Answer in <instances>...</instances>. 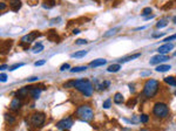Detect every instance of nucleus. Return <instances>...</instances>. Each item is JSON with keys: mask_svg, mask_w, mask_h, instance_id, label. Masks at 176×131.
<instances>
[{"mask_svg": "<svg viewBox=\"0 0 176 131\" xmlns=\"http://www.w3.org/2000/svg\"><path fill=\"white\" fill-rule=\"evenodd\" d=\"M159 88H160V82L157 80H154V78H150V80L146 81L142 94L146 98H152L157 94Z\"/></svg>", "mask_w": 176, "mask_h": 131, "instance_id": "nucleus-1", "label": "nucleus"}, {"mask_svg": "<svg viewBox=\"0 0 176 131\" xmlns=\"http://www.w3.org/2000/svg\"><path fill=\"white\" fill-rule=\"evenodd\" d=\"M75 115H77V117L82 122H89L94 118V111L91 108V106H88V104H82V106H80L77 109V111H75Z\"/></svg>", "mask_w": 176, "mask_h": 131, "instance_id": "nucleus-2", "label": "nucleus"}, {"mask_svg": "<svg viewBox=\"0 0 176 131\" xmlns=\"http://www.w3.org/2000/svg\"><path fill=\"white\" fill-rule=\"evenodd\" d=\"M74 88L77 90H79L80 93L85 96H92V94H93V84L89 80H85V78L75 80Z\"/></svg>", "mask_w": 176, "mask_h": 131, "instance_id": "nucleus-3", "label": "nucleus"}, {"mask_svg": "<svg viewBox=\"0 0 176 131\" xmlns=\"http://www.w3.org/2000/svg\"><path fill=\"white\" fill-rule=\"evenodd\" d=\"M153 115L156 117V118H166V117L169 115V108L166 103L163 102H156L153 107Z\"/></svg>", "mask_w": 176, "mask_h": 131, "instance_id": "nucleus-4", "label": "nucleus"}, {"mask_svg": "<svg viewBox=\"0 0 176 131\" xmlns=\"http://www.w3.org/2000/svg\"><path fill=\"white\" fill-rule=\"evenodd\" d=\"M45 121H46V115L44 112H34V114H32L30 116V120H28L30 124L32 126H34V128L42 126Z\"/></svg>", "mask_w": 176, "mask_h": 131, "instance_id": "nucleus-5", "label": "nucleus"}, {"mask_svg": "<svg viewBox=\"0 0 176 131\" xmlns=\"http://www.w3.org/2000/svg\"><path fill=\"white\" fill-rule=\"evenodd\" d=\"M73 124H74V121H73L72 117H66V118H62L61 121H59L56 123V128H58V130L64 131V130L71 129Z\"/></svg>", "mask_w": 176, "mask_h": 131, "instance_id": "nucleus-6", "label": "nucleus"}, {"mask_svg": "<svg viewBox=\"0 0 176 131\" xmlns=\"http://www.w3.org/2000/svg\"><path fill=\"white\" fill-rule=\"evenodd\" d=\"M33 87L31 86H26V87H24V88H20L17 93H15V96L19 97V98H25V97H27L28 95H31V90H32Z\"/></svg>", "mask_w": 176, "mask_h": 131, "instance_id": "nucleus-7", "label": "nucleus"}, {"mask_svg": "<svg viewBox=\"0 0 176 131\" xmlns=\"http://www.w3.org/2000/svg\"><path fill=\"white\" fill-rule=\"evenodd\" d=\"M38 36H40V33L39 32H32V33H30L27 35L22 36L21 37V42L22 43H31V42H33L35 40Z\"/></svg>", "mask_w": 176, "mask_h": 131, "instance_id": "nucleus-8", "label": "nucleus"}, {"mask_svg": "<svg viewBox=\"0 0 176 131\" xmlns=\"http://www.w3.org/2000/svg\"><path fill=\"white\" fill-rule=\"evenodd\" d=\"M169 59H170V56H166V55H162V54H160V55H154L152 59H150L149 63H150V64H160V63H162V62L168 61Z\"/></svg>", "mask_w": 176, "mask_h": 131, "instance_id": "nucleus-9", "label": "nucleus"}, {"mask_svg": "<svg viewBox=\"0 0 176 131\" xmlns=\"http://www.w3.org/2000/svg\"><path fill=\"white\" fill-rule=\"evenodd\" d=\"M173 48H174V46L171 45V43H166V45H162L161 47H159L157 48V51L160 54H167V53H169V51H171L173 50Z\"/></svg>", "mask_w": 176, "mask_h": 131, "instance_id": "nucleus-10", "label": "nucleus"}, {"mask_svg": "<svg viewBox=\"0 0 176 131\" xmlns=\"http://www.w3.org/2000/svg\"><path fill=\"white\" fill-rule=\"evenodd\" d=\"M20 108H21V98L15 96L13 100L11 101V109L14 110V111H18Z\"/></svg>", "mask_w": 176, "mask_h": 131, "instance_id": "nucleus-11", "label": "nucleus"}, {"mask_svg": "<svg viewBox=\"0 0 176 131\" xmlns=\"http://www.w3.org/2000/svg\"><path fill=\"white\" fill-rule=\"evenodd\" d=\"M107 63V60L106 59H96L94 61H92L89 63V67L92 68H97V67H101V66H105Z\"/></svg>", "mask_w": 176, "mask_h": 131, "instance_id": "nucleus-12", "label": "nucleus"}, {"mask_svg": "<svg viewBox=\"0 0 176 131\" xmlns=\"http://www.w3.org/2000/svg\"><path fill=\"white\" fill-rule=\"evenodd\" d=\"M9 6L14 12H18L21 7V0H9Z\"/></svg>", "mask_w": 176, "mask_h": 131, "instance_id": "nucleus-13", "label": "nucleus"}, {"mask_svg": "<svg viewBox=\"0 0 176 131\" xmlns=\"http://www.w3.org/2000/svg\"><path fill=\"white\" fill-rule=\"evenodd\" d=\"M170 69H171L170 64H161V66H157L156 67V72H159V73H166Z\"/></svg>", "mask_w": 176, "mask_h": 131, "instance_id": "nucleus-14", "label": "nucleus"}, {"mask_svg": "<svg viewBox=\"0 0 176 131\" xmlns=\"http://www.w3.org/2000/svg\"><path fill=\"white\" fill-rule=\"evenodd\" d=\"M141 56V54L140 53H136V54H133V55H129V56H127V57H122V59H120V62H129V61H132V60H135V59H137V57H140Z\"/></svg>", "mask_w": 176, "mask_h": 131, "instance_id": "nucleus-15", "label": "nucleus"}, {"mask_svg": "<svg viewBox=\"0 0 176 131\" xmlns=\"http://www.w3.org/2000/svg\"><path fill=\"white\" fill-rule=\"evenodd\" d=\"M40 94H41V89H39V88H32V90H31V96H32V98L38 100V98L40 97Z\"/></svg>", "mask_w": 176, "mask_h": 131, "instance_id": "nucleus-16", "label": "nucleus"}, {"mask_svg": "<svg viewBox=\"0 0 176 131\" xmlns=\"http://www.w3.org/2000/svg\"><path fill=\"white\" fill-rule=\"evenodd\" d=\"M87 53H88L87 50H79V51H77V53H73L71 56H72V57H74V59H81V57L86 56V55H87Z\"/></svg>", "mask_w": 176, "mask_h": 131, "instance_id": "nucleus-17", "label": "nucleus"}, {"mask_svg": "<svg viewBox=\"0 0 176 131\" xmlns=\"http://www.w3.org/2000/svg\"><path fill=\"white\" fill-rule=\"evenodd\" d=\"M114 103H116V104H122V103H124V97H123V95L120 94V93H116L115 96H114Z\"/></svg>", "mask_w": 176, "mask_h": 131, "instance_id": "nucleus-18", "label": "nucleus"}, {"mask_svg": "<svg viewBox=\"0 0 176 131\" xmlns=\"http://www.w3.org/2000/svg\"><path fill=\"white\" fill-rule=\"evenodd\" d=\"M120 69H121V66L116 63V64H112V66H109V67L107 68V72H109V73H118Z\"/></svg>", "mask_w": 176, "mask_h": 131, "instance_id": "nucleus-19", "label": "nucleus"}, {"mask_svg": "<svg viewBox=\"0 0 176 131\" xmlns=\"http://www.w3.org/2000/svg\"><path fill=\"white\" fill-rule=\"evenodd\" d=\"M165 82L171 87H176V78L173 77V76H168V77H165Z\"/></svg>", "mask_w": 176, "mask_h": 131, "instance_id": "nucleus-20", "label": "nucleus"}, {"mask_svg": "<svg viewBox=\"0 0 176 131\" xmlns=\"http://www.w3.org/2000/svg\"><path fill=\"white\" fill-rule=\"evenodd\" d=\"M44 50V45L42 43H36L33 48H32V51L34 54H38V53H40V51Z\"/></svg>", "mask_w": 176, "mask_h": 131, "instance_id": "nucleus-21", "label": "nucleus"}, {"mask_svg": "<svg viewBox=\"0 0 176 131\" xmlns=\"http://www.w3.org/2000/svg\"><path fill=\"white\" fill-rule=\"evenodd\" d=\"M168 25V19H161L160 21L156 22V28H163Z\"/></svg>", "mask_w": 176, "mask_h": 131, "instance_id": "nucleus-22", "label": "nucleus"}, {"mask_svg": "<svg viewBox=\"0 0 176 131\" xmlns=\"http://www.w3.org/2000/svg\"><path fill=\"white\" fill-rule=\"evenodd\" d=\"M5 121L8 123V124H13L14 122H15V118L12 115H9V114H5Z\"/></svg>", "mask_w": 176, "mask_h": 131, "instance_id": "nucleus-23", "label": "nucleus"}, {"mask_svg": "<svg viewBox=\"0 0 176 131\" xmlns=\"http://www.w3.org/2000/svg\"><path fill=\"white\" fill-rule=\"evenodd\" d=\"M118 31H119V28H112V29L107 31V32L103 34V37H110L112 35H114V34H115Z\"/></svg>", "mask_w": 176, "mask_h": 131, "instance_id": "nucleus-24", "label": "nucleus"}, {"mask_svg": "<svg viewBox=\"0 0 176 131\" xmlns=\"http://www.w3.org/2000/svg\"><path fill=\"white\" fill-rule=\"evenodd\" d=\"M86 69H87V67L83 66V67H74V68L71 69V72L72 73H80V72H85Z\"/></svg>", "mask_w": 176, "mask_h": 131, "instance_id": "nucleus-25", "label": "nucleus"}, {"mask_svg": "<svg viewBox=\"0 0 176 131\" xmlns=\"http://www.w3.org/2000/svg\"><path fill=\"white\" fill-rule=\"evenodd\" d=\"M152 12H153V9L150 8V7H146V8L142 11V17H148L149 14H152Z\"/></svg>", "mask_w": 176, "mask_h": 131, "instance_id": "nucleus-26", "label": "nucleus"}, {"mask_svg": "<svg viewBox=\"0 0 176 131\" xmlns=\"http://www.w3.org/2000/svg\"><path fill=\"white\" fill-rule=\"evenodd\" d=\"M22 66H25V63H24V62H21V63H15V64L12 66V67H9L8 69H9L11 72H13V70H15V69H18V68L22 67Z\"/></svg>", "mask_w": 176, "mask_h": 131, "instance_id": "nucleus-27", "label": "nucleus"}, {"mask_svg": "<svg viewBox=\"0 0 176 131\" xmlns=\"http://www.w3.org/2000/svg\"><path fill=\"white\" fill-rule=\"evenodd\" d=\"M148 121H149V116H148V115L143 114V115L140 116V122H142V123H148Z\"/></svg>", "mask_w": 176, "mask_h": 131, "instance_id": "nucleus-28", "label": "nucleus"}, {"mask_svg": "<svg viewBox=\"0 0 176 131\" xmlns=\"http://www.w3.org/2000/svg\"><path fill=\"white\" fill-rule=\"evenodd\" d=\"M110 106H112V101L108 98V100H106L105 102H103V109H109L110 108Z\"/></svg>", "mask_w": 176, "mask_h": 131, "instance_id": "nucleus-29", "label": "nucleus"}, {"mask_svg": "<svg viewBox=\"0 0 176 131\" xmlns=\"http://www.w3.org/2000/svg\"><path fill=\"white\" fill-rule=\"evenodd\" d=\"M173 40H176V33L173 34V35H170L169 37H166L163 41H165V42H169V41H173Z\"/></svg>", "mask_w": 176, "mask_h": 131, "instance_id": "nucleus-30", "label": "nucleus"}, {"mask_svg": "<svg viewBox=\"0 0 176 131\" xmlns=\"http://www.w3.org/2000/svg\"><path fill=\"white\" fill-rule=\"evenodd\" d=\"M74 84H75V80H72V81L66 82V83L64 84V87H65V88H69V87H74Z\"/></svg>", "mask_w": 176, "mask_h": 131, "instance_id": "nucleus-31", "label": "nucleus"}, {"mask_svg": "<svg viewBox=\"0 0 176 131\" xmlns=\"http://www.w3.org/2000/svg\"><path fill=\"white\" fill-rule=\"evenodd\" d=\"M71 67H69V64L68 63H65V64H62L61 67H60V70L61 72H65V70H68Z\"/></svg>", "mask_w": 176, "mask_h": 131, "instance_id": "nucleus-32", "label": "nucleus"}, {"mask_svg": "<svg viewBox=\"0 0 176 131\" xmlns=\"http://www.w3.org/2000/svg\"><path fill=\"white\" fill-rule=\"evenodd\" d=\"M0 81H1L3 83L7 81V75L5 73H1V75H0Z\"/></svg>", "mask_w": 176, "mask_h": 131, "instance_id": "nucleus-33", "label": "nucleus"}, {"mask_svg": "<svg viewBox=\"0 0 176 131\" xmlns=\"http://www.w3.org/2000/svg\"><path fill=\"white\" fill-rule=\"evenodd\" d=\"M45 63H46L45 60H40V61H36V62L34 63V66H35V67H40V66H42V64H45Z\"/></svg>", "mask_w": 176, "mask_h": 131, "instance_id": "nucleus-34", "label": "nucleus"}, {"mask_svg": "<svg viewBox=\"0 0 176 131\" xmlns=\"http://www.w3.org/2000/svg\"><path fill=\"white\" fill-rule=\"evenodd\" d=\"M161 36H165V33H154V34H152V37H154V39H157V37H161Z\"/></svg>", "mask_w": 176, "mask_h": 131, "instance_id": "nucleus-35", "label": "nucleus"}, {"mask_svg": "<svg viewBox=\"0 0 176 131\" xmlns=\"http://www.w3.org/2000/svg\"><path fill=\"white\" fill-rule=\"evenodd\" d=\"M36 80H39V77H36V76H33V77H28L27 78V82H34Z\"/></svg>", "mask_w": 176, "mask_h": 131, "instance_id": "nucleus-36", "label": "nucleus"}, {"mask_svg": "<svg viewBox=\"0 0 176 131\" xmlns=\"http://www.w3.org/2000/svg\"><path fill=\"white\" fill-rule=\"evenodd\" d=\"M87 40H83V39H80V40H77V45H86Z\"/></svg>", "mask_w": 176, "mask_h": 131, "instance_id": "nucleus-37", "label": "nucleus"}, {"mask_svg": "<svg viewBox=\"0 0 176 131\" xmlns=\"http://www.w3.org/2000/svg\"><path fill=\"white\" fill-rule=\"evenodd\" d=\"M6 8V4L4 3V1H1V4H0V9H1V11H4Z\"/></svg>", "mask_w": 176, "mask_h": 131, "instance_id": "nucleus-38", "label": "nucleus"}, {"mask_svg": "<svg viewBox=\"0 0 176 131\" xmlns=\"http://www.w3.org/2000/svg\"><path fill=\"white\" fill-rule=\"evenodd\" d=\"M0 69H1V70H5V69H7V66H6V64H3L1 67H0Z\"/></svg>", "mask_w": 176, "mask_h": 131, "instance_id": "nucleus-39", "label": "nucleus"}, {"mask_svg": "<svg viewBox=\"0 0 176 131\" xmlns=\"http://www.w3.org/2000/svg\"><path fill=\"white\" fill-rule=\"evenodd\" d=\"M61 20H60V18H58V20H52L51 21V23H55V22H60Z\"/></svg>", "mask_w": 176, "mask_h": 131, "instance_id": "nucleus-40", "label": "nucleus"}, {"mask_svg": "<svg viewBox=\"0 0 176 131\" xmlns=\"http://www.w3.org/2000/svg\"><path fill=\"white\" fill-rule=\"evenodd\" d=\"M73 33H74V34H79V33H80V31H79V29H74V31H73Z\"/></svg>", "mask_w": 176, "mask_h": 131, "instance_id": "nucleus-41", "label": "nucleus"}, {"mask_svg": "<svg viewBox=\"0 0 176 131\" xmlns=\"http://www.w3.org/2000/svg\"><path fill=\"white\" fill-rule=\"evenodd\" d=\"M129 88H130V91H134V87H132V84H129Z\"/></svg>", "mask_w": 176, "mask_h": 131, "instance_id": "nucleus-42", "label": "nucleus"}, {"mask_svg": "<svg viewBox=\"0 0 176 131\" xmlns=\"http://www.w3.org/2000/svg\"><path fill=\"white\" fill-rule=\"evenodd\" d=\"M173 22L176 25V17H174V18H173Z\"/></svg>", "mask_w": 176, "mask_h": 131, "instance_id": "nucleus-43", "label": "nucleus"}, {"mask_svg": "<svg viewBox=\"0 0 176 131\" xmlns=\"http://www.w3.org/2000/svg\"><path fill=\"white\" fill-rule=\"evenodd\" d=\"M140 131H148V130H146V129H143V130H140Z\"/></svg>", "mask_w": 176, "mask_h": 131, "instance_id": "nucleus-44", "label": "nucleus"}, {"mask_svg": "<svg viewBox=\"0 0 176 131\" xmlns=\"http://www.w3.org/2000/svg\"><path fill=\"white\" fill-rule=\"evenodd\" d=\"M174 56H176V51H175V53H174Z\"/></svg>", "mask_w": 176, "mask_h": 131, "instance_id": "nucleus-45", "label": "nucleus"}, {"mask_svg": "<svg viewBox=\"0 0 176 131\" xmlns=\"http://www.w3.org/2000/svg\"><path fill=\"white\" fill-rule=\"evenodd\" d=\"M175 95H176V91H175Z\"/></svg>", "mask_w": 176, "mask_h": 131, "instance_id": "nucleus-46", "label": "nucleus"}]
</instances>
